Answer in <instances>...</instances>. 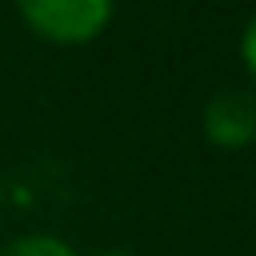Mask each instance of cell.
Here are the masks:
<instances>
[{
    "instance_id": "cell-1",
    "label": "cell",
    "mask_w": 256,
    "mask_h": 256,
    "mask_svg": "<svg viewBox=\"0 0 256 256\" xmlns=\"http://www.w3.org/2000/svg\"><path fill=\"white\" fill-rule=\"evenodd\" d=\"M24 24L52 44H88L112 20V0H16Z\"/></svg>"
},
{
    "instance_id": "cell-2",
    "label": "cell",
    "mask_w": 256,
    "mask_h": 256,
    "mask_svg": "<svg viewBox=\"0 0 256 256\" xmlns=\"http://www.w3.org/2000/svg\"><path fill=\"white\" fill-rule=\"evenodd\" d=\"M204 136L216 148H248L256 140V96L248 88H224L204 104Z\"/></svg>"
},
{
    "instance_id": "cell-3",
    "label": "cell",
    "mask_w": 256,
    "mask_h": 256,
    "mask_svg": "<svg viewBox=\"0 0 256 256\" xmlns=\"http://www.w3.org/2000/svg\"><path fill=\"white\" fill-rule=\"evenodd\" d=\"M0 256H76V252H72V244L56 240V236H20V240L4 244Z\"/></svg>"
},
{
    "instance_id": "cell-4",
    "label": "cell",
    "mask_w": 256,
    "mask_h": 256,
    "mask_svg": "<svg viewBox=\"0 0 256 256\" xmlns=\"http://www.w3.org/2000/svg\"><path fill=\"white\" fill-rule=\"evenodd\" d=\"M240 56H244L248 72L256 76V16L248 20V28H244V36H240Z\"/></svg>"
},
{
    "instance_id": "cell-5",
    "label": "cell",
    "mask_w": 256,
    "mask_h": 256,
    "mask_svg": "<svg viewBox=\"0 0 256 256\" xmlns=\"http://www.w3.org/2000/svg\"><path fill=\"white\" fill-rule=\"evenodd\" d=\"M100 256H132V252H120V248H112V252H100Z\"/></svg>"
}]
</instances>
